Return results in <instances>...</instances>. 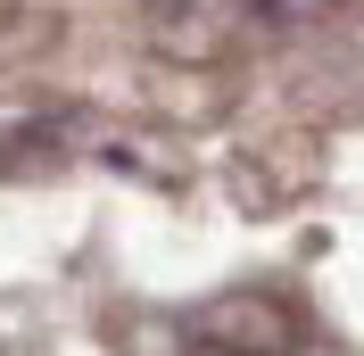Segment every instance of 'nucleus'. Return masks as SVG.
I'll return each instance as SVG.
<instances>
[{
	"label": "nucleus",
	"mask_w": 364,
	"mask_h": 356,
	"mask_svg": "<svg viewBox=\"0 0 364 356\" xmlns=\"http://www.w3.org/2000/svg\"><path fill=\"white\" fill-rule=\"evenodd\" d=\"M182 356H331V340L290 307V298H265V290H232L191 323Z\"/></svg>",
	"instance_id": "obj_1"
}]
</instances>
